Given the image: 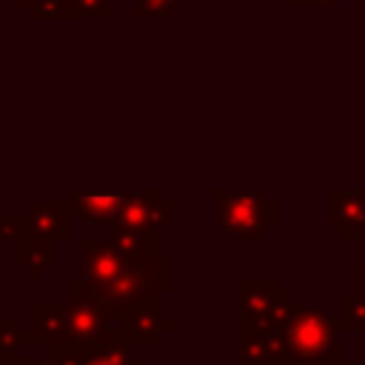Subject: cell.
Wrapping results in <instances>:
<instances>
[{"mask_svg":"<svg viewBox=\"0 0 365 365\" xmlns=\"http://www.w3.org/2000/svg\"><path fill=\"white\" fill-rule=\"evenodd\" d=\"M86 365H131V362H128V354H123V351H106V354L88 359Z\"/></svg>","mask_w":365,"mask_h":365,"instance_id":"cell-11","label":"cell"},{"mask_svg":"<svg viewBox=\"0 0 365 365\" xmlns=\"http://www.w3.org/2000/svg\"><path fill=\"white\" fill-rule=\"evenodd\" d=\"M282 6H311V0H279Z\"/></svg>","mask_w":365,"mask_h":365,"instance_id":"cell-12","label":"cell"},{"mask_svg":"<svg viewBox=\"0 0 365 365\" xmlns=\"http://www.w3.org/2000/svg\"><path fill=\"white\" fill-rule=\"evenodd\" d=\"M182 0H137V6H134V17H140V20H165V17H171L174 11H177V6H180Z\"/></svg>","mask_w":365,"mask_h":365,"instance_id":"cell-8","label":"cell"},{"mask_svg":"<svg viewBox=\"0 0 365 365\" xmlns=\"http://www.w3.org/2000/svg\"><path fill=\"white\" fill-rule=\"evenodd\" d=\"M359 285L365 288V268H359Z\"/></svg>","mask_w":365,"mask_h":365,"instance_id":"cell-14","label":"cell"},{"mask_svg":"<svg viewBox=\"0 0 365 365\" xmlns=\"http://www.w3.org/2000/svg\"><path fill=\"white\" fill-rule=\"evenodd\" d=\"M217 222L225 234L245 237V240H262L265 228L277 222V205L257 194V191H234V188H217Z\"/></svg>","mask_w":365,"mask_h":365,"instance_id":"cell-1","label":"cell"},{"mask_svg":"<svg viewBox=\"0 0 365 365\" xmlns=\"http://www.w3.org/2000/svg\"><path fill=\"white\" fill-rule=\"evenodd\" d=\"M125 191L111 188H71L68 191V211L80 214L86 222H114L117 208L123 202Z\"/></svg>","mask_w":365,"mask_h":365,"instance_id":"cell-4","label":"cell"},{"mask_svg":"<svg viewBox=\"0 0 365 365\" xmlns=\"http://www.w3.org/2000/svg\"><path fill=\"white\" fill-rule=\"evenodd\" d=\"M328 220L342 231L345 240H365V191L334 188L328 194Z\"/></svg>","mask_w":365,"mask_h":365,"instance_id":"cell-3","label":"cell"},{"mask_svg":"<svg viewBox=\"0 0 365 365\" xmlns=\"http://www.w3.org/2000/svg\"><path fill=\"white\" fill-rule=\"evenodd\" d=\"M17 3H20V6H31L34 0H17Z\"/></svg>","mask_w":365,"mask_h":365,"instance_id":"cell-15","label":"cell"},{"mask_svg":"<svg viewBox=\"0 0 365 365\" xmlns=\"http://www.w3.org/2000/svg\"><path fill=\"white\" fill-rule=\"evenodd\" d=\"M339 0H311V6H336Z\"/></svg>","mask_w":365,"mask_h":365,"instance_id":"cell-13","label":"cell"},{"mask_svg":"<svg viewBox=\"0 0 365 365\" xmlns=\"http://www.w3.org/2000/svg\"><path fill=\"white\" fill-rule=\"evenodd\" d=\"M29 14L37 20H54V17H74L71 0H34L29 6Z\"/></svg>","mask_w":365,"mask_h":365,"instance_id":"cell-7","label":"cell"},{"mask_svg":"<svg viewBox=\"0 0 365 365\" xmlns=\"http://www.w3.org/2000/svg\"><path fill=\"white\" fill-rule=\"evenodd\" d=\"M68 202H34L29 211V234L40 240H66L68 237Z\"/></svg>","mask_w":365,"mask_h":365,"instance_id":"cell-6","label":"cell"},{"mask_svg":"<svg viewBox=\"0 0 365 365\" xmlns=\"http://www.w3.org/2000/svg\"><path fill=\"white\" fill-rule=\"evenodd\" d=\"M171 220H174L171 202L163 200L157 188H151V191L125 194L111 225L134 228V231H160V228H165Z\"/></svg>","mask_w":365,"mask_h":365,"instance_id":"cell-2","label":"cell"},{"mask_svg":"<svg viewBox=\"0 0 365 365\" xmlns=\"http://www.w3.org/2000/svg\"><path fill=\"white\" fill-rule=\"evenodd\" d=\"M74 17H108V0H71Z\"/></svg>","mask_w":365,"mask_h":365,"instance_id":"cell-10","label":"cell"},{"mask_svg":"<svg viewBox=\"0 0 365 365\" xmlns=\"http://www.w3.org/2000/svg\"><path fill=\"white\" fill-rule=\"evenodd\" d=\"M26 234H29L26 217H9V214L0 217V240H9V237L20 240V237H26Z\"/></svg>","mask_w":365,"mask_h":365,"instance_id":"cell-9","label":"cell"},{"mask_svg":"<svg viewBox=\"0 0 365 365\" xmlns=\"http://www.w3.org/2000/svg\"><path fill=\"white\" fill-rule=\"evenodd\" d=\"M123 262H125V254H120L114 245H111V240L106 242V240H88L86 245H83V271H86V277L94 282V285H108L117 274H120V268H123Z\"/></svg>","mask_w":365,"mask_h":365,"instance_id":"cell-5","label":"cell"}]
</instances>
